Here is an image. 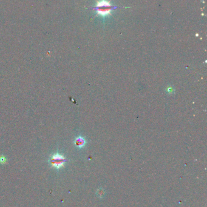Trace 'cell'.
Here are the masks:
<instances>
[{"mask_svg":"<svg viewBox=\"0 0 207 207\" xmlns=\"http://www.w3.org/2000/svg\"><path fill=\"white\" fill-rule=\"evenodd\" d=\"M86 143V141L84 138H83L81 137H78L76 138L75 141V144L78 148H82L83 147H84V145Z\"/></svg>","mask_w":207,"mask_h":207,"instance_id":"cell-3","label":"cell"},{"mask_svg":"<svg viewBox=\"0 0 207 207\" xmlns=\"http://www.w3.org/2000/svg\"><path fill=\"white\" fill-rule=\"evenodd\" d=\"M114 8L115 7L111 4L109 1L106 0H100L97 1L95 7L97 15H100L103 17H106L111 15Z\"/></svg>","mask_w":207,"mask_h":207,"instance_id":"cell-1","label":"cell"},{"mask_svg":"<svg viewBox=\"0 0 207 207\" xmlns=\"http://www.w3.org/2000/svg\"><path fill=\"white\" fill-rule=\"evenodd\" d=\"M5 162H6L5 157H3V156H1V157H0V162H1V163H4Z\"/></svg>","mask_w":207,"mask_h":207,"instance_id":"cell-4","label":"cell"},{"mask_svg":"<svg viewBox=\"0 0 207 207\" xmlns=\"http://www.w3.org/2000/svg\"><path fill=\"white\" fill-rule=\"evenodd\" d=\"M65 161V158L62 155L58 154V153L54 154L51 159V164L57 169H60V168L63 167Z\"/></svg>","mask_w":207,"mask_h":207,"instance_id":"cell-2","label":"cell"}]
</instances>
